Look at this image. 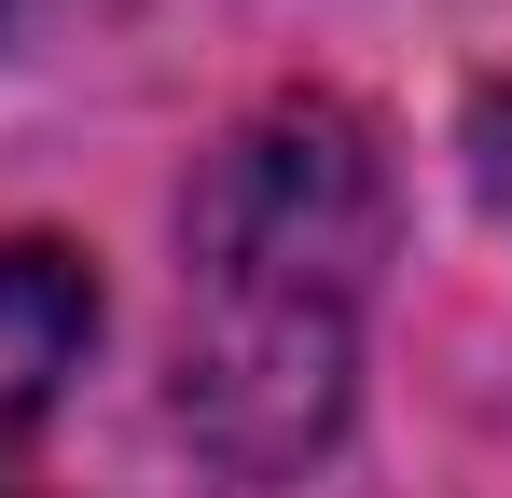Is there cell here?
<instances>
[{"label": "cell", "mask_w": 512, "mask_h": 498, "mask_svg": "<svg viewBox=\"0 0 512 498\" xmlns=\"http://www.w3.org/2000/svg\"><path fill=\"white\" fill-rule=\"evenodd\" d=\"M84 332H97V277H84V249L14 236V249H0V429H28V415L56 402V374L84 360Z\"/></svg>", "instance_id": "7a4b0ae2"}, {"label": "cell", "mask_w": 512, "mask_h": 498, "mask_svg": "<svg viewBox=\"0 0 512 498\" xmlns=\"http://www.w3.org/2000/svg\"><path fill=\"white\" fill-rule=\"evenodd\" d=\"M374 249H388V180L374 139L333 97L263 111L222 139L180 222V415L236 457L291 471L319 457L360 374V305H374Z\"/></svg>", "instance_id": "6da1fadb"}, {"label": "cell", "mask_w": 512, "mask_h": 498, "mask_svg": "<svg viewBox=\"0 0 512 498\" xmlns=\"http://www.w3.org/2000/svg\"><path fill=\"white\" fill-rule=\"evenodd\" d=\"M471 180H485V208L512 222V83H499V97H471Z\"/></svg>", "instance_id": "3957f363"}]
</instances>
